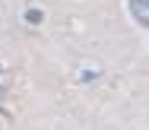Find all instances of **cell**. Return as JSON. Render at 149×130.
Returning <instances> with one entry per match:
<instances>
[{"label":"cell","instance_id":"obj_1","mask_svg":"<svg viewBox=\"0 0 149 130\" xmlns=\"http://www.w3.org/2000/svg\"><path fill=\"white\" fill-rule=\"evenodd\" d=\"M130 13L136 16V22L149 26V0H130Z\"/></svg>","mask_w":149,"mask_h":130},{"label":"cell","instance_id":"obj_2","mask_svg":"<svg viewBox=\"0 0 149 130\" xmlns=\"http://www.w3.org/2000/svg\"><path fill=\"white\" fill-rule=\"evenodd\" d=\"M26 19H29V22H41V13H38V10H29Z\"/></svg>","mask_w":149,"mask_h":130}]
</instances>
